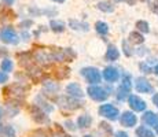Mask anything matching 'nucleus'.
<instances>
[{
    "mask_svg": "<svg viewBox=\"0 0 158 137\" xmlns=\"http://www.w3.org/2000/svg\"><path fill=\"white\" fill-rule=\"evenodd\" d=\"M58 104L62 108H68V110H78L83 107L84 102L80 100L78 97H73L70 95L68 96H60L58 99Z\"/></svg>",
    "mask_w": 158,
    "mask_h": 137,
    "instance_id": "obj_1",
    "label": "nucleus"
},
{
    "mask_svg": "<svg viewBox=\"0 0 158 137\" xmlns=\"http://www.w3.org/2000/svg\"><path fill=\"white\" fill-rule=\"evenodd\" d=\"M0 40L6 44L15 45L19 42V36L17 34V32L14 30L13 26H6L0 30Z\"/></svg>",
    "mask_w": 158,
    "mask_h": 137,
    "instance_id": "obj_2",
    "label": "nucleus"
},
{
    "mask_svg": "<svg viewBox=\"0 0 158 137\" xmlns=\"http://www.w3.org/2000/svg\"><path fill=\"white\" fill-rule=\"evenodd\" d=\"M87 93H88V96L92 100H95V102H105L109 97L107 91L103 89L99 85H89L87 89Z\"/></svg>",
    "mask_w": 158,
    "mask_h": 137,
    "instance_id": "obj_3",
    "label": "nucleus"
},
{
    "mask_svg": "<svg viewBox=\"0 0 158 137\" xmlns=\"http://www.w3.org/2000/svg\"><path fill=\"white\" fill-rule=\"evenodd\" d=\"M81 75L87 80V82H89L91 85H98L102 80V75L99 73L98 69L95 67H84L81 70Z\"/></svg>",
    "mask_w": 158,
    "mask_h": 137,
    "instance_id": "obj_4",
    "label": "nucleus"
},
{
    "mask_svg": "<svg viewBox=\"0 0 158 137\" xmlns=\"http://www.w3.org/2000/svg\"><path fill=\"white\" fill-rule=\"evenodd\" d=\"M98 112H99V115H102V117L107 118V119H110V121L118 119V115H120L118 108L114 107V106L110 104V103H107V104H102L101 107H99Z\"/></svg>",
    "mask_w": 158,
    "mask_h": 137,
    "instance_id": "obj_5",
    "label": "nucleus"
},
{
    "mask_svg": "<svg viewBox=\"0 0 158 137\" xmlns=\"http://www.w3.org/2000/svg\"><path fill=\"white\" fill-rule=\"evenodd\" d=\"M29 111H30V114H32L33 119H35L37 123L43 125V123H48V122H50V119H48V117H47V115H45V111H44V110L41 108V107H39L37 104H33V106H30Z\"/></svg>",
    "mask_w": 158,
    "mask_h": 137,
    "instance_id": "obj_6",
    "label": "nucleus"
},
{
    "mask_svg": "<svg viewBox=\"0 0 158 137\" xmlns=\"http://www.w3.org/2000/svg\"><path fill=\"white\" fill-rule=\"evenodd\" d=\"M128 102H129L131 108H132L133 111H138V112L144 111V110H146V106H147L143 99H140V97L136 96V95H131V96L128 97Z\"/></svg>",
    "mask_w": 158,
    "mask_h": 137,
    "instance_id": "obj_7",
    "label": "nucleus"
},
{
    "mask_svg": "<svg viewBox=\"0 0 158 137\" xmlns=\"http://www.w3.org/2000/svg\"><path fill=\"white\" fill-rule=\"evenodd\" d=\"M120 122L125 127H132L136 125V122H138V118H136V115L133 114L132 111H125L120 117Z\"/></svg>",
    "mask_w": 158,
    "mask_h": 137,
    "instance_id": "obj_8",
    "label": "nucleus"
},
{
    "mask_svg": "<svg viewBox=\"0 0 158 137\" xmlns=\"http://www.w3.org/2000/svg\"><path fill=\"white\" fill-rule=\"evenodd\" d=\"M136 91L140 93H153V87L146 78L139 77L136 78Z\"/></svg>",
    "mask_w": 158,
    "mask_h": 137,
    "instance_id": "obj_9",
    "label": "nucleus"
},
{
    "mask_svg": "<svg viewBox=\"0 0 158 137\" xmlns=\"http://www.w3.org/2000/svg\"><path fill=\"white\" fill-rule=\"evenodd\" d=\"M66 93L73 96V97H78V99H81V97L84 96L83 88H81L77 82H72V84H69L68 87H66Z\"/></svg>",
    "mask_w": 158,
    "mask_h": 137,
    "instance_id": "obj_10",
    "label": "nucleus"
},
{
    "mask_svg": "<svg viewBox=\"0 0 158 137\" xmlns=\"http://www.w3.org/2000/svg\"><path fill=\"white\" fill-rule=\"evenodd\" d=\"M103 77H105V80L107 82H115V81H118V78H120V71H118L115 67L109 66V67H106L103 70Z\"/></svg>",
    "mask_w": 158,
    "mask_h": 137,
    "instance_id": "obj_11",
    "label": "nucleus"
},
{
    "mask_svg": "<svg viewBox=\"0 0 158 137\" xmlns=\"http://www.w3.org/2000/svg\"><path fill=\"white\" fill-rule=\"evenodd\" d=\"M25 91H26L25 88L21 87L19 84H13V85H10L8 88H6L4 92H10L11 95H14L15 99H19V96L25 95Z\"/></svg>",
    "mask_w": 158,
    "mask_h": 137,
    "instance_id": "obj_12",
    "label": "nucleus"
},
{
    "mask_svg": "<svg viewBox=\"0 0 158 137\" xmlns=\"http://www.w3.org/2000/svg\"><path fill=\"white\" fill-rule=\"evenodd\" d=\"M142 119H143V122L146 125H148V126L157 127V125H158V115L151 111H146L143 114V117H142Z\"/></svg>",
    "mask_w": 158,
    "mask_h": 137,
    "instance_id": "obj_13",
    "label": "nucleus"
},
{
    "mask_svg": "<svg viewBox=\"0 0 158 137\" xmlns=\"http://www.w3.org/2000/svg\"><path fill=\"white\" fill-rule=\"evenodd\" d=\"M120 58V51L115 45H109L107 47V51H106V59L110 60V62H114Z\"/></svg>",
    "mask_w": 158,
    "mask_h": 137,
    "instance_id": "obj_14",
    "label": "nucleus"
},
{
    "mask_svg": "<svg viewBox=\"0 0 158 137\" xmlns=\"http://www.w3.org/2000/svg\"><path fill=\"white\" fill-rule=\"evenodd\" d=\"M92 125V117L88 114H83L77 118V126L78 127H89Z\"/></svg>",
    "mask_w": 158,
    "mask_h": 137,
    "instance_id": "obj_15",
    "label": "nucleus"
},
{
    "mask_svg": "<svg viewBox=\"0 0 158 137\" xmlns=\"http://www.w3.org/2000/svg\"><path fill=\"white\" fill-rule=\"evenodd\" d=\"M69 26L73 30H83V32H88V23L87 22H80L77 19H70L69 21Z\"/></svg>",
    "mask_w": 158,
    "mask_h": 137,
    "instance_id": "obj_16",
    "label": "nucleus"
},
{
    "mask_svg": "<svg viewBox=\"0 0 158 137\" xmlns=\"http://www.w3.org/2000/svg\"><path fill=\"white\" fill-rule=\"evenodd\" d=\"M36 104H37L39 107L43 108L45 112H51V111H54V106H52V104H50L48 102H45L44 97H41V96H37V97H36Z\"/></svg>",
    "mask_w": 158,
    "mask_h": 137,
    "instance_id": "obj_17",
    "label": "nucleus"
},
{
    "mask_svg": "<svg viewBox=\"0 0 158 137\" xmlns=\"http://www.w3.org/2000/svg\"><path fill=\"white\" fill-rule=\"evenodd\" d=\"M50 27H51V30H52V32H55V33H62L63 30H65V22H63V21L51 19Z\"/></svg>",
    "mask_w": 158,
    "mask_h": 137,
    "instance_id": "obj_18",
    "label": "nucleus"
},
{
    "mask_svg": "<svg viewBox=\"0 0 158 137\" xmlns=\"http://www.w3.org/2000/svg\"><path fill=\"white\" fill-rule=\"evenodd\" d=\"M129 41L133 44H142L144 41V37L140 32H132L129 33Z\"/></svg>",
    "mask_w": 158,
    "mask_h": 137,
    "instance_id": "obj_19",
    "label": "nucleus"
},
{
    "mask_svg": "<svg viewBox=\"0 0 158 137\" xmlns=\"http://www.w3.org/2000/svg\"><path fill=\"white\" fill-rule=\"evenodd\" d=\"M95 30L99 33V34L105 36L109 33V25L106 22H102V21H98V22L95 23Z\"/></svg>",
    "mask_w": 158,
    "mask_h": 137,
    "instance_id": "obj_20",
    "label": "nucleus"
},
{
    "mask_svg": "<svg viewBox=\"0 0 158 137\" xmlns=\"http://www.w3.org/2000/svg\"><path fill=\"white\" fill-rule=\"evenodd\" d=\"M96 7H98L101 11H103V13H113L114 11V6L109 2H99Z\"/></svg>",
    "mask_w": 158,
    "mask_h": 137,
    "instance_id": "obj_21",
    "label": "nucleus"
},
{
    "mask_svg": "<svg viewBox=\"0 0 158 137\" xmlns=\"http://www.w3.org/2000/svg\"><path fill=\"white\" fill-rule=\"evenodd\" d=\"M136 135H138V137H156V135H154L150 129H147L146 126L138 127V129H136Z\"/></svg>",
    "mask_w": 158,
    "mask_h": 137,
    "instance_id": "obj_22",
    "label": "nucleus"
},
{
    "mask_svg": "<svg viewBox=\"0 0 158 137\" xmlns=\"http://www.w3.org/2000/svg\"><path fill=\"white\" fill-rule=\"evenodd\" d=\"M0 67H2L3 71H6V73H10V71H13V69H14V63H13V60H10L8 58H4V59L2 60V65H0Z\"/></svg>",
    "mask_w": 158,
    "mask_h": 137,
    "instance_id": "obj_23",
    "label": "nucleus"
},
{
    "mask_svg": "<svg viewBox=\"0 0 158 137\" xmlns=\"http://www.w3.org/2000/svg\"><path fill=\"white\" fill-rule=\"evenodd\" d=\"M121 87H123L124 89H127V91H129V92H131V89H132V81H131V75L129 74H125L123 77Z\"/></svg>",
    "mask_w": 158,
    "mask_h": 137,
    "instance_id": "obj_24",
    "label": "nucleus"
},
{
    "mask_svg": "<svg viewBox=\"0 0 158 137\" xmlns=\"http://www.w3.org/2000/svg\"><path fill=\"white\" fill-rule=\"evenodd\" d=\"M136 27L140 33H148L150 32V27H148V23L146 21H138L136 22Z\"/></svg>",
    "mask_w": 158,
    "mask_h": 137,
    "instance_id": "obj_25",
    "label": "nucleus"
},
{
    "mask_svg": "<svg viewBox=\"0 0 158 137\" xmlns=\"http://www.w3.org/2000/svg\"><path fill=\"white\" fill-rule=\"evenodd\" d=\"M63 55H65V62H70L76 58V52L72 48H63Z\"/></svg>",
    "mask_w": 158,
    "mask_h": 137,
    "instance_id": "obj_26",
    "label": "nucleus"
},
{
    "mask_svg": "<svg viewBox=\"0 0 158 137\" xmlns=\"http://www.w3.org/2000/svg\"><path fill=\"white\" fill-rule=\"evenodd\" d=\"M69 75H70V70L68 67H63V69H58L56 70V77L59 78V80H62V78H68Z\"/></svg>",
    "mask_w": 158,
    "mask_h": 137,
    "instance_id": "obj_27",
    "label": "nucleus"
},
{
    "mask_svg": "<svg viewBox=\"0 0 158 137\" xmlns=\"http://www.w3.org/2000/svg\"><path fill=\"white\" fill-rule=\"evenodd\" d=\"M44 87H45V89H48V91H51L52 93H55L59 91V85L55 84V82H50V81H45L44 82Z\"/></svg>",
    "mask_w": 158,
    "mask_h": 137,
    "instance_id": "obj_28",
    "label": "nucleus"
},
{
    "mask_svg": "<svg viewBox=\"0 0 158 137\" xmlns=\"http://www.w3.org/2000/svg\"><path fill=\"white\" fill-rule=\"evenodd\" d=\"M125 97H129V91H127V89H124L123 87H120L118 88V91H117V99L118 100H124Z\"/></svg>",
    "mask_w": 158,
    "mask_h": 137,
    "instance_id": "obj_29",
    "label": "nucleus"
},
{
    "mask_svg": "<svg viewBox=\"0 0 158 137\" xmlns=\"http://www.w3.org/2000/svg\"><path fill=\"white\" fill-rule=\"evenodd\" d=\"M3 135L6 137H15V129L11 125H7V126H4V132H3Z\"/></svg>",
    "mask_w": 158,
    "mask_h": 137,
    "instance_id": "obj_30",
    "label": "nucleus"
},
{
    "mask_svg": "<svg viewBox=\"0 0 158 137\" xmlns=\"http://www.w3.org/2000/svg\"><path fill=\"white\" fill-rule=\"evenodd\" d=\"M123 50H124V54H125L127 56H132L133 51H132V48L128 45V41H127V40L123 41Z\"/></svg>",
    "mask_w": 158,
    "mask_h": 137,
    "instance_id": "obj_31",
    "label": "nucleus"
},
{
    "mask_svg": "<svg viewBox=\"0 0 158 137\" xmlns=\"http://www.w3.org/2000/svg\"><path fill=\"white\" fill-rule=\"evenodd\" d=\"M33 25V21L32 19H26V21H22V22L19 23L21 27H23V29H28V27H30Z\"/></svg>",
    "mask_w": 158,
    "mask_h": 137,
    "instance_id": "obj_32",
    "label": "nucleus"
},
{
    "mask_svg": "<svg viewBox=\"0 0 158 137\" xmlns=\"http://www.w3.org/2000/svg\"><path fill=\"white\" fill-rule=\"evenodd\" d=\"M8 81V74L6 71H0V84H3V82H7Z\"/></svg>",
    "mask_w": 158,
    "mask_h": 137,
    "instance_id": "obj_33",
    "label": "nucleus"
},
{
    "mask_svg": "<svg viewBox=\"0 0 158 137\" xmlns=\"http://www.w3.org/2000/svg\"><path fill=\"white\" fill-rule=\"evenodd\" d=\"M101 127H102L103 130H106L109 135H111V132H113V130H111V126H110V125H107V123H105V122L101 123Z\"/></svg>",
    "mask_w": 158,
    "mask_h": 137,
    "instance_id": "obj_34",
    "label": "nucleus"
},
{
    "mask_svg": "<svg viewBox=\"0 0 158 137\" xmlns=\"http://www.w3.org/2000/svg\"><path fill=\"white\" fill-rule=\"evenodd\" d=\"M65 126H66V129H69V130H76V125H74V122H72V121H66Z\"/></svg>",
    "mask_w": 158,
    "mask_h": 137,
    "instance_id": "obj_35",
    "label": "nucleus"
},
{
    "mask_svg": "<svg viewBox=\"0 0 158 137\" xmlns=\"http://www.w3.org/2000/svg\"><path fill=\"white\" fill-rule=\"evenodd\" d=\"M150 8H151V11H154V13L158 14V0H156V2H153V3H150Z\"/></svg>",
    "mask_w": 158,
    "mask_h": 137,
    "instance_id": "obj_36",
    "label": "nucleus"
},
{
    "mask_svg": "<svg viewBox=\"0 0 158 137\" xmlns=\"http://www.w3.org/2000/svg\"><path fill=\"white\" fill-rule=\"evenodd\" d=\"M114 137H129V136H128V133H127V132H123V130H118V132H115Z\"/></svg>",
    "mask_w": 158,
    "mask_h": 137,
    "instance_id": "obj_37",
    "label": "nucleus"
},
{
    "mask_svg": "<svg viewBox=\"0 0 158 137\" xmlns=\"http://www.w3.org/2000/svg\"><path fill=\"white\" fill-rule=\"evenodd\" d=\"M140 69H142V70H143V71H144V73H151V69H150V67H148V66H147V65H146V63H140Z\"/></svg>",
    "mask_w": 158,
    "mask_h": 137,
    "instance_id": "obj_38",
    "label": "nucleus"
},
{
    "mask_svg": "<svg viewBox=\"0 0 158 137\" xmlns=\"http://www.w3.org/2000/svg\"><path fill=\"white\" fill-rule=\"evenodd\" d=\"M115 2H118V3H127V4H129V6H133L136 3V0H115Z\"/></svg>",
    "mask_w": 158,
    "mask_h": 137,
    "instance_id": "obj_39",
    "label": "nucleus"
},
{
    "mask_svg": "<svg viewBox=\"0 0 158 137\" xmlns=\"http://www.w3.org/2000/svg\"><path fill=\"white\" fill-rule=\"evenodd\" d=\"M153 103L158 107V93H156V95L153 96Z\"/></svg>",
    "mask_w": 158,
    "mask_h": 137,
    "instance_id": "obj_40",
    "label": "nucleus"
},
{
    "mask_svg": "<svg viewBox=\"0 0 158 137\" xmlns=\"http://www.w3.org/2000/svg\"><path fill=\"white\" fill-rule=\"evenodd\" d=\"M4 2V4H7V6H11L14 3V0H3Z\"/></svg>",
    "mask_w": 158,
    "mask_h": 137,
    "instance_id": "obj_41",
    "label": "nucleus"
},
{
    "mask_svg": "<svg viewBox=\"0 0 158 137\" xmlns=\"http://www.w3.org/2000/svg\"><path fill=\"white\" fill-rule=\"evenodd\" d=\"M51 2H55V3H65V0H51Z\"/></svg>",
    "mask_w": 158,
    "mask_h": 137,
    "instance_id": "obj_42",
    "label": "nucleus"
},
{
    "mask_svg": "<svg viewBox=\"0 0 158 137\" xmlns=\"http://www.w3.org/2000/svg\"><path fill=\"white\" fill-rule=\"evenodd\" d=\"M153 71H154V73H156V74H158V65L156 66V67H154V70H153Z\"/></svg>",
    "mask_w": 158,
    "mask_h": 137,
    "instance_id": "obj_43",
    "label": "nucleus"
},
{
    "mask_svg": "<svg viewBox=\"0 0 158 137\" xmlns=\"http://www.w3.org/2000/svg\"><path fill=\"white\" fill-rule=\"evenodd\" d=\"M2 117H3V108L0 107V119H2Z\"/></svg>",
    "mask_w": 158,
    "mask_h": 137,
    "instance_id": "obj_44",
    "label": "nucleus"
},
{
    "mask_svg": "<svg viewBox=\"0 0 158 137\" xmlns=\"http://www.w3.org/2000/svg\"><path fill=\"white\" fill-rule=\"evenodd\" d=\"M84 137H92V136H89V135H87V136H84Z\"/></svg>",
    "mask_w": 158,
    "mask_h": 137,
    "instance_id": "obj_45",
    "label": "nucleus"
},
{
    "mask_svg": "<svg viewBox=\"0 0 158 137\" xmlns=\"http://www.w3.org/2000/svg\"><path fill=\"white\" fill-rule=\"evenodd\" d=\"M140 2H147V0H140Z\"/></svg>",
    "mask_w": 158,
    "mask_h": 137,
    "instance_id": "obj_46",
    "label": "nucleus"
},
{
    "mask_svg": "<svg viewBox=\"0 0 158 137\" xmlns=\"http://www.w3.org/2000/svg\"><path fill=\"white\" fill-rule=\"evenodd\" d=\"M156 129H157V133H158V126H157V127H156Z\"/></svg>",
    "mask_w": 158,
    "mask_h": 137,
    "instance_id": "obj_47",
    "label": "nucleus"
},
{
    "mask_svg": "<svg viewBox=\"0 0 158 137\" xmlns=\"http://www.w3.org/2000/svg\"><path fill=\"white\" fill-rule=\"evenodd\" d=\"M157 126H158V125H157Z\"/></svg>",
    "mask_w": 158,
    "mask_h": 137,
    "instance_id": "obj_48",
    "label": "nucleus"
}]
</instances>
